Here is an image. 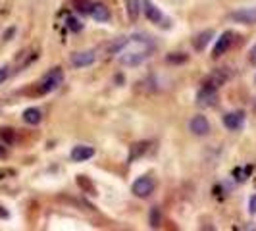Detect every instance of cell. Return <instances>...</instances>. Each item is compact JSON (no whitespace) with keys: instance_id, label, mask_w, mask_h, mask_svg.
I'll return each instance as SVG.
<instances>
[{"instance_id":"7402d4cb","label":"cell","mask_w":256,"mask_h":231,"mask_svg":"<svg viewBox=\"0 0 256 231\" xmlns=\"http://www.w3.org/2000/svg\"><path fill=\"white\" fill-rule=\"evenodd\" d=\"M76 6L81 14H90V8H92V4H90V2H77Z\"/></svg>"},{"instance_id":"ffe728a7","label":"cell","mask_w":256,"mask_h":231,"mask_svg":"<svg viewBox=\"0 0 256 231\" xmlns=\"http://www.w3.org/2000/svg\"><path fill=\"white\" fill-rule=\"evenodd\" d=\"M160 224H162V218H160V208H158V206H154L152 210H150V226H152V228H160Z\"/></svg>"},{"instance_id":"5bb4252c","label":"cell","mask_w":256,"mask_h":231,"mask_svg":"<svg viewBox=\"0 0 256 231\" xmlns=\"http://www.w3.org/2000/svg\"><path fill=\"white\" fill-rule=\"evenodd\" d=\"M22 118H24V122L29 124V126H37V124H40V120H42V112L33 106V108H27Z\"/></svg>"},{"instance_id":"e0dca14e","label":"cell","mask_w":256,"mask_h":231,"mask_svg":"<svg viewBox=\"0 0 256 231\" xmlns=\"http://www.w3.org/2000/svg\"><path fill=\"white\" fill-rule=\"evenodd\" d=\"M146 148H148V142H137V144H131V150H129V158L128 162H133V160H137L139 156L146 152Z\"/></svg>"},{"instance_id":"52a82bcc","label":"cell","mask_w":256,"mask_h":231,"mask_svg":"<svg viewBox=\"0 0 256 231\" xmlns=\"http://www.w3.org/2000/svg\"><path fill=\"white\" fill-rule=\"evenodd\" d=\"M94 60H96V54H94V50L74 52V54L70 56V64L74 66V68H87V66H90Z\"/></svg>"},{"instance_id":"cb8c5ba5","label":"cell","mask_w":256,"mask_h":231,"mask_svg":"<svg viewBox=\"0 0 256 231\" xmlns=\"http://www.w3.org/2000/svg\"><path fill=\"white\" fill-rule=\"evenodd\" d=\"M248 212H250L252 216L256 214V194H252L250 200H248Z\"/></svg>"},{"instance_id":"44dd1931","label":"cell","mask_w":256,"mask_h":231,"mask_svg":"<svg viewBox=\"0 0 256 231\" xmlns=\"http://www.w3.org/2000/svg\"><path fill=\"white\" fill-rule=\"evenodd\" d=\"M66 24H68V29H72L74 33H77V31H81V29H83V26L79 24V20H76V18H72V16H70V18L66 20Z\"/></svg>"},{"instance_id":"8992f818","label":"cell","mask_w":256,"mask_h":231,"mask_svg":"<svg viewBox=\"0 0 256 231\" xmlns=\"http://www.w3.org/2000/svg\"><path fill=\"white\" fill-rule=\"evenodd\" d=\"M230 18L233 20V22H237V24L252 26V24H256V6H250V8H239V10L231 12Z\"/></svg>"},{"instance_id":"ba28073f","label":"cell","mask_w":256,"mask_h":231,"mask_svg":"<svg viewBox=\"0 0 256 231\" xmlns=\"http://www.w3.org/2000/svg\"><path fill=\"white\" fill-rule=\"evenodd\" d=\"M189 129H191L192 135H196V137H204L210 133V124H208V120H206V116H192L191 122H189Z\"/></svg>"},{"instance_id":"5b68a950","label":"cell","mask_w":256,"mask_h":231,"mask_svg":"<svg viewBox=\"0 0 256 231\" xmlns=\"http://www.w3.org/2000/svg\"><path fill=\"white\" fill-rule=\"evenodd\" d=\"M141 8L144 10V16H146V20L150 24H154V26H162L164 24V14L160 12V8L154 4L152 0H142Z\"/></svg>"},{"instance_id":"4316f807","label":"cell","mask_w":256,"mask_h":231,"mask_svg":"<svg viewBox=\"0 0 256 231\" xmlns=\"http://www.w3.org/2000/svg\"><path fill=\"white\" fill-rule=\"evenodd\" d=\"M6 216H8V212L6 210H0V218H6Z\"/></svg>"},{"instance_id":"277c9868","label":"cell","mask_w":256,"mask_h":231,"mask_svg":"<svg viewBox=\"0 0 256 231\" xmlns=\"http://www.w3.org/2000/svg\"><path fill=\"white\" fill-rule=\"evenodd\" d=\"M154 180L152 178H148V176H141V178H137V180L133 181V185H131V191L135 196H139V198H146V196H150L154 191Z\"/></svg>"},{"instance_id":"ac0fdd59","label":"cell","mask_w":256,"mask_h":231,"mask_svg":"<svg viewBox=\"0 0 256 231\" xmlns=\"http://www.w3.org/2000/svg\"><path fill=\"white\" fill-rule=\"evenodd\" d=\"M0 139L4 141V144L12 146L16 142V131L12 128H0Z\"/></svg>"},{"instance_id":"7c38bea8","label":"cell","mask_w":256,"mask_h":231,"mask_svg":"<svg viewBox=\"0 0 256 231\" xmlns=\"http://www.w3.org/2000/svg\"><path fill=\"white\" fill-rule=\"evenodd\" d=\"M89 16L94 20V22H98V24H106V22H110V10H108L104 4H92Z\"/></svg>"},{"instance_id":"9c48e42d","label":"cell","mask_w":256,"mask_h":231,"mask_svg":"<svg viewBox=\"0 0 256 231\" xmlns=\"http://www.w3.org/2000/svg\"><path fill=\"white\" fill-rule=\"evenodd\" d=\"M231 44H233V33H231V31L222 33V35H220V38L216 40V44H214L212 56H214V58H220L222 54H226V52L230 50Z\"/></svg>"},{"instance_id":"8fae6325","label":"cell","mask_w":256,"mask_h":231,"mask_svg":"<svg viewBox=\"0 0 256 231\" xmlns=\"http://www.w3.org/2000/svg\"><path fill=\"white\" fill-rule=\"evenodd\" d=\"M222 122L230 131H239L244 126V114L243 112H230V114L224 116Z\"/></svg>"},{"instance_id":"83f0119b","label":"cell","mask_w":256,"mask_h":231,"mask_svg":"<svg viewBox=\"0 0 256 231\" xmlns=\"http://www.w3.org/2000/svg\"><path fill=\"white\" fill-rule=\"evenodd\" d=\"M254 110H256V102H254Z\"/></svg>"},{"instance_id":"3957f363","label":"cell","mask_w":256,"mask_h":231,"mask_svg":"<svg viewBox=\"0 0 256 231\" xmlns=\"http://www.w3.org/2000/svg\"><path fill=\"white\" fill-rule=\"evenodd\" d=\"M218 102V87L212 83H204L200 90L196 92V104L200 108H210Z\"/></svg>"},{"instance_id":"484cf974","label":"cell","mask_w":256,"mask_h":231,"mask_svg":"<svg viewBox=\"0 0 256 231\" xmlns=\"http://www.w3.org/2000/svg\"><path fill=\"white\" fill-rule=\"evenodd\" d=\"M4 156H6V148L0 144V158H4Z\"/></svg>"},{"instance_id":"4fadbf2b","label":"cell","mask_w":256,"mask_h":231,"mask_svg":"<svg viewBox=\"0 0 256 231\" xmlns=\"http://www.w3.org/2000/svg\"><path fill=\"white\" fill-rule=\"evenodd\" d=\"M214 37V31L212 29H208V31H202V33H198L194 40H192V46H194V50L196 52H202L206 48V44L210 42V38Z\"/></svg>"},{"instance_id":"603a6c76","label":"cell","mask_w":256,"mask_h":231,"mask_svg":"<svg viewBox=\"0 0 256 231\" xmlns=\"http://www.w3.org/2000/svg\"><path fill=\"white\" fill-rule=\"evenodd\" d=\"M8 76H10V68H8V66H2V68H0V85L8 79Z\"/></svg>"},{"instance_id":"7a4b0ae2","label":"cell","mask_w":256,"mask_h":231,"mask_svg":"<svg viewBox=\"0 0 256 231\" xmlns=\"http://www.w3.org/2000/svg\"><path fill=\"white\" fill-rule=\"evenodd\" d=\"M62 83H64V72H62V68H52L50 72H46L44 77L40 79V83H38V92H40V94L52 92V90L58 89Z\"/></svg>"},{"instance_id":"d6986e66","label":"cell","mask_w":256,"mask_h":231,"mask_svg":"<svg viewBox=\"0 0 256 231\" xmlns=\"http://www.w3.org/2000/svg\"><path fill=\"white\" fill-rule=\"evenodd\" d=\"M168 62L170 64H185L187 62V54H183V52H172V54H168Z\"/></svg>"},{"instance_id":"2e32d148","label":"cell","mask_w":256,"mask_h":231,"mask_svg":"<svg viewBox=\"0 0 256 231\" xmlns=\"http://www.w3.org/2000/svg\"><path fill=\"white\" fill-rule=\"evenodd\" d=\"M126 10H128V18L131 22H135L141 12V0H126Z\"/></svg>"},{"instance_id":"6da1fadb","label":"cell","mask_w":256,"mask_h":231,"mask_svg":"<svg viewBox=\"0 0 256 231\" xmlns=\"http://www.w3.org/2000/svg\"><path fill=\"white\" fill-rule=\"evenodd\" d=\"M150 40L148 38H141L137 48H124L120 52V62L124 66H139L142 64L148 56H150V48H148Z\"/></svg>"},{"instance_id":"d4e9b609","label":"cell","mask_w":256,"mask_h":231,"mask_svg":"<svg viewBox=\"0 0 256 231\" xmlns=\"http://www.w3.org/2000/svg\"><path fill=\"white\" fill-rule=\"evenodd\" d=\"M248 54H250V62H252V64H256V44L250 48V52H248Z\"/></svg>"},{"instance_id":"9a60e30c","label":"cell","mask_w":256,"mask_h":231,"mask_svg":"<svg viewBox=\"0 0 256 231\" xmlns=\"http://www.w3.org/2000/svg\"><path fill=\"white\" fill-rule=\"evenodd\" d=\"M228 79H230V72H228L226 68H222V70H216L214 74H210V77H208V83H212V85L220 87V85H224Z\"/></svg>"},{"instance_id":"30bf717a","label":"cell","mask_w":256,"mask_h":231,"mask_svg":"<svg viewBox=\"0 0 256 231\" xmlns=\"http://www.w3.org/2000/svg\"><path fill=\"white\" fill-rule=\"evenodd\" d=\"M94 156V148L92 146H87V144H76L70 152V158L74 162H87L89 158Z\"/></svg>"}]
</instances>
